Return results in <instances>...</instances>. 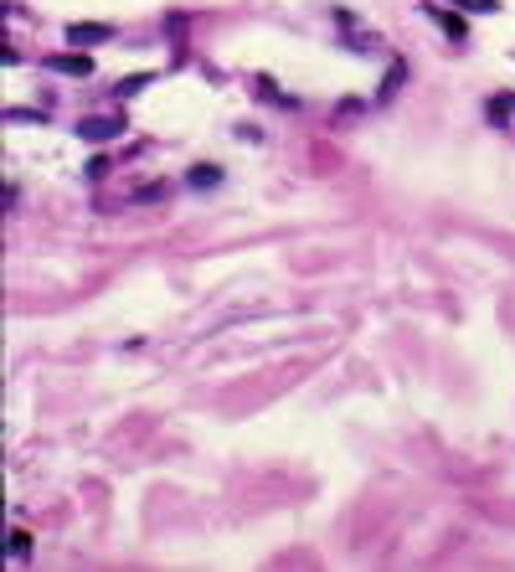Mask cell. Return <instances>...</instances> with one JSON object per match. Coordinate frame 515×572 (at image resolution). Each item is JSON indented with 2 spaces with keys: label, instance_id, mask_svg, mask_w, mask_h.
Segmentation results:
<instances>
[{
  "label": "cell",
  "instance_id": "1",
  "mask_svg": "<svg viewBox=\"0 0 515 572\" xmlns=\"http://www.w3.org/2000/svg\"><path fill=\"white\" fill-rule=\"evenodd\" d=\"M78 134H82L88 144L119 140V134H124V119H119V114H93V119H82V124H78Z\"/></svg>",
  "mask_w": 515,
  "mask_h": 572
},
{
  "label": "cell",
  "instance_id": "2",
  "mask_svg": "<svg viewBox=\"0 0 515 572\" xmlns=\"http://www.w3.org/2000/svg\"><path fill=\"white\" fill-rule=\"evenodd\" d=\"M93 41H114V26L108 21H78V26H67V47H93Z\"/></svg>",
  "mask_w": 515,
  "mask_h": 572
},
{
  "label": "cell",
  "instance_id": "3",
  "mask_svg": "<svg viewBox=\"0 0 515 572\" xmlns=\"http://www.w3.org/2000/svg\"><path fill=\"white\" fill-rule=\"evenodd\" d=\"M52 73H67V78H88L93 73V57L88 52H57V57H47Z\"/></svg>",
  "mask_w": 515,
  "mask_h": 572
},
{
  "label": "cell",
  "instance_id": "4",
  "mask_svg": "<svg viewBox=\"0 0 515 572\" xmlns=\"http://www.w3.org/2000/svg\"><path fill=\"white\" fill-rule=\"evenodd\" d=\"M428 16L438 21V26H443V31H449V37H459V41L469 37V31H464V21H459V16H449V11H443V5H428Z\"/></svg>",
  "mask_w": 515,
  "mask_h": 572
},
{
  "label": "cell",
  "instance_id": "5",
  "mask_svg": "<svg viewBox=\"0 0 515 572\" xmlns=\"http://www.w3.org/2000/svg\"><path fill=\"white\" fill-rule=\"evenodd\" d=\"M26 557H31V536L11 532V562H26Z\"/></svg>",
  "mask_w": 515,
  "mask_h": 572
},
{
  "label": "cell",
  "instance_id": "6",
  "mask_svg": "<svg viewBox=\"0 0 515 572\" xmlns=\"http://www.w3.org/2000/svg\"><path fill=\"white\" fill-rule=\"evenodd\" d=\"M217 181H222L217 165H196V170H191V186H217Z\"/></svg>",
  "mask_w": 515,
  "mask_h": 572
},
{
  "label": "cell",
  "instance_id": "7",
  "mask_svg": "<svg viewBox=\"0 0 515 572\" xmlns=\"http://www.w3.org/2000/svg\"><path fill=\"white\" fill-rule=\"evenodd\" d=\"M464 11H500V0H464Z\"/></svg>",
  "mask_w": 515,
  "mask_h": 572
}]
</instances>
